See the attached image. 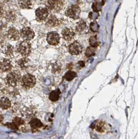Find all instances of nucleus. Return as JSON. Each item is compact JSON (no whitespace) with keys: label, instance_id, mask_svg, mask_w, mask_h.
I'll use <instances>...</instances> for the list:
<instances>
[{"label":"nucleus","instance_id":"1","mask_svg":"<svg viewBox=\"0 0 138 139\" xmlns=\"http://www.w3.org/2000/svg\"><path fill=\"white\" fill-rule=\"evenodd\" d=\"M21 79L20 73L18 71H13L7 74L5 79V83L10 87H16Z\"/></svg>","mask_w":138,"mask_h":139},{"label":"nucleus","instance_id":"2","mask_svg":"<svg viewBox=\"0 0 138 139\" xmlns=\"http://www.w3.org/2000/svg\"><path fill=\"white\" fill-rule=\"evenodd\" d=\"M17 51L24 57L29 56L31 52V45L29 41L23 40L17 47Z\"/></svg>","mask_w":138,"mask_h":139},{"label":"nucleus","instance_id":"3","mask_svg":"<svg viewBox=\"0 0 138 139\" xmlns=\"http://www.w3.org/2000/svg\"><path fill=\"white\" fill-rule=\"evenodd\" d=\"M22 84L23 86L27 89L33 88L36 84V78L31 74H26L22 79Z\"/></svg>","mask_w":138,"mask_h":139},{"label":"nucleus","instance_id":"4","mask_svg":"<svg viewBox=\"0 0 138 139\" xmlns=\"http://www.w3.org/2000/svg\"><path fill=\"white\" fill-rule=\"evenodd\" d=\"M81 9L79 6L77 5H71L69 6L66 10L65 15L68 17L78 19L80 15Z\"/></svg>","mask_w":138,"mask_h":139},{"label":"nucleus","instance_id":"5","mask_svg":"<svg viewBox=\"0 0 138 139\" xmlns=\"http://www.w3.org/2000/svg\"><path fill=\"white\" fill-rule=\"evenodd\" d=\"M36 19L38 22L45 20L49 15V10L47 7H39L36 10Z\"/></svg>","mask_w":138,"mask_h":139},{"label":"nucleus","instance_id":"6","mask_svg":"<svg viewBox=\"0 0 138 139\" xmlns=\"http://www.w3.org/2000/svg\"><path fill=\"white\" fill-rule=\"evenodd\" d=\"M20 37L24 40L30 41L33 39L35 37V33L31 28L26 27L21 29L20 31Z\"/></svg>","mask_w":138,"mask_h":139},{"label":"nucleus","instance_id":"7","mask_svg":"<svg viewBox=\"0 0 138 139\" xmlns=\"http://www.w3.org/2000/svg\"><path fill=\"white\" fill-rule=\"evenodd\" d=\"M60 40L59 35L56 31H51L49 33L47 37L48 43L52 46L57 45Z\"/></svg>","mask_w":138,"mask_h":139},{"label":"nucleus","instance_id":"8","mask_svg":"<svg viewBox=\"0 0 138 139\" xmlns=\"http://www.w3.org/2000/svg\"><path fill=\"white\" fill-rule=\"evenodd\" d=\"M63 1H47V6L49 10L58 12L62 8L64 5Z\"/></svg>","mask_w":138,"mask_h":139},{"label":"nucleus","instance_id":"9","mask_svg":"<svg viewBox=\"0 0 138 139\" xmlns=\"http://www.w3.org/2000/svg\"><path fill=\"white\" fill-rule=\"evenodd\" d=\"M83 48L79 42L75 41L69 46V52L72 55L77 56L80 55L82 51Z\"/></svg>","mask_w":138,"mask_h":139},{"label":"nucleus","instance_id":"10","mask_svg":"<svg viewBox=\"0 0 138 139\" xmlns=\"http://www.w3.org/2000/svg\"><path fill=\"white\" fill-rule=\"evenodd\" d=\"M7 36L8 39L13 41L18 40L20 39V34L15 27H10L7 31Z\"/></svg>","mask_w":138,"mask_h":139},{"label":"nucleus","instance_id":"11","mask_svg":"<svg viewBox=\"0 0 138 139\" xmlns=\"http://www.w3.org/2000/svg\"><path fill=\"white\" fill-rule=\"evenodd\" d=\"M63 38L66 41L71 40L75 36V33L71 28H65L62 31Z\"/></svg>","mask_w":138,"mask_h":139},{"label":"nucleus","instance_id":"12","mask_svg":"<svg viewBox=\"0 0 138 139\" xmlns=\"http://www.w3.org/2000/svg\"><path fill=\"white\" fill-rule=\"evenodd\" d=\"M12 69V65L8 59L4 58L1 61V70L2 72H5L10 71Z\"/></svg>","mask_w":138,"mask_h":139},{"label":"nucleus","instance_id":"13","mask_svg":"<svg viewBox=\"0 0 138 139\" xmlns=\"http://www.w3.org/2000/svg\"><path fill=\"white\" fill-rule=\"evenodd\" d=\"M2 51L7 57H12L14 53V47L8 43L6 44L3 46V48H2Z\"/></svg>","mask_w":138,"mask_h":139},{"label":"nucleus","instance_id":"14","mask_svg":"<svg viewBox=\"0 0 138 139\" xmlns=\"http://www.w3.org/2000/svg\"><path fill=\"white\" fill-rule=\"evenodd\" d=\"M60 93V91L59 89L52 91L49 95V99L52 102H56L58 100L59 98Z\"/></svg>","mask_w":138,"mask_h":139},{"label":"nucleus","instance_id":"15","mask_svg":"<svg viewBox=\"0 0 138 139\" xmlns=\"http://www.w3.org/2000/svg\"><path fill=\"white\" fill-rule=\"evenodd\" d=\"M58 24V19L55 17V16L51 15L48 18L47 21L46 25L48 27H55Z\"/></svg>","mask_w":138,"mask_h":139},{"label":"nucleus","instance_id":"16","mask_svg":"<svg viewBox=\"0 0 138 139\" xmlns=\"http://www.w3.org/2000/svg\"><path fill=\"white\" fill-rule=\"evenodd\" d=\"M87 26L86 22L84 20H80L77 23L76 27V30L77 33H81L86 29Z\"/></svg>","mask_w":138,"mask_h":139},{"label":"nucleus","instance_id":"17","mask_svg":"<svg viewBox=\"0 0 138 139\" xmlns=\"http://www.w3.org/2000/svg\"><path fill=\"white\" fill-rule=\"evenodd\" d=\"M11 106V102L7 97H2L1 99V107L3 109H7Z\"/></svg>","mask_w":138,"mask_h":139},{"label":"nucleus","instance_id":"18","mask_svg":"<svg viewBox=\"0 0 138 139\" xmlns=\"http://www.w3.org/2000/svg\"><path fill=\"white\" fill-rule=\"evenodd\" d=\"M77 74L75 72L69 71L65 73V74L64 75V79L67 81H71L73 79H75L76 77H77Z\"/></svg>","mask_w":138,"mask_h":139},{"label":"nucleus","instance_id":"19","mask_svg":"<svg viewBox=\"0 0 138 139\" xmlns=\"http://www.w3.org/2000/svg\"><path fill=\"white\" fill-rule=\"evenodd\" d=\"M18 4L21 8L23 9H30L32 6L31 1H19Z\"/></svg>","mask_w":138,"mask_h":139},{"label":"nucleus","instance_id":"20","mask_svg":"<svg viewBox=\"0 0 138 139\" xmlns=\"http://www.w3.org/2000/svg\"><path fill=\"white\" fill-rule=\"evenodd\" d=\"M30 124L31 127L34 128V129H38V128H40L43 126V124L38 119H33L30 121Z\"/></svg>","mask_w":138,"mask_h":139},{"label":"nucleus","instance_id":"21","mask_svg":"<svg viewBox=\"0 0 138 139\" xmlns=\"http://www.w3.org/2000/svg\"><path fill=\"white\" fill-rule=\"evenodd\" d=\"M95 51H96V48L90 46L87 48L86 51V56L87 57H92V56L95 55Z\"/></svg>","mask_w":138,"mask_h":139},{"label":"nucleus","instance_id":"22","mask_svg":"<svg viewBox=\"0 0 138 139\" xmlns=\"http://www.w3.org/2000/svg\"><path fill=\"white\" fill-rule=\"evenodd\" d=\"M89 43L91 46L96 48L99 46V41L95 36L91 37L89 39Z\"/></svg>","mask_w":138,"mask_h":139},{"label":"nucleus","instance_id":"23","mask_svg":"<svg viewBox=\"0 0 138 139\" xmlns=\"http://www.w3.org/2000/svg\"><path fill=\"white\" fill-rule=\"evenodd\" d=\"M24 121L20 118L18 117H16L13 119V123L16 125L17 127L19 126V125H22L24 123Z\"/></svg>","mask_w":138,"mask_h":139},{"label":"nucleus","instance_id":"24","mask_svg":"<svg viewBox=\"0 0 138 139\" xmlns=\"http://www.w3.org/2000/svg\"><path fill=\"white\" fill-rule=\"evenodd\" d=\"M78 65H80V66L81 68H83V67H84V62H83V61H80V62H79L78 63Z\"/></svg>","mask_w":138,"mask_h":139}]
</instances>
